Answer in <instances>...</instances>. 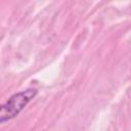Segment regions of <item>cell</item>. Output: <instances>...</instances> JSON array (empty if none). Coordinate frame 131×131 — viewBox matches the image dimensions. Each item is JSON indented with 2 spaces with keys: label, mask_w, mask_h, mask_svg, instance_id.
I'll return each instance as SVG.
<instances>
[{
  "label": "cell",
  "mask_w": 131,
  "mask_h": 131,
  "mask_svg": "<svg viewBox=\"0 0 131 131\" xmlns=\"http://www.w3.org/2000/svg\"><path fill=\"white\" fill-rule=\"evenodd\" d=\"M37 89L29 88L10 96L5 103L0 105V123L14 119L37 95Z\"/></svg>",
  "instance_id": "1"
}]
</instances>
